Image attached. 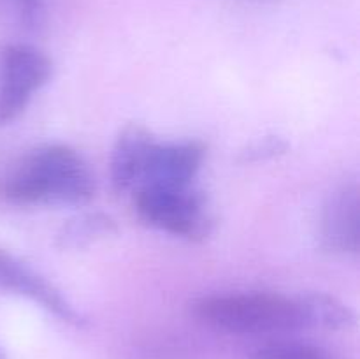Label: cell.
<instances>
[{"mask_svg": "<svg viewBox=\"0 0 360 359\" xmlns=\"http://www.w3.org/2000/svg\"><path fill=\"white\" fill-rule=\"evenodd\" d=\"M118 231L115 218L109 215L94 211V213H81L70 218L56 234V246L62 250L84 248L102 238L115 234Z\"/></svg>", "mask_w": 360, "mask_h": 359, "instance_id": "9", "label": "cell"}, {"mask_svg": "<svg viewBox=\"0 0 360 359\" xmlns=\"http://www.w3.org/2000/svg\"><path fill=\"white\" fill-rule=\"evenodd\" d=\"M53 76V62L44 51L30 44L0 48V127L23 115L35 92Z\"/></svg>", "mask_w": 360, "mask_h": 359, "instance_id": "4", "label": "cell"}, {"mask_svg": "<svg viewBox=\"0 0 360 359\" xmlns=\"http://www.w3.org/2000/svg\"><path fill=\"white\" fill-rule=\"evenodd\" d=\"M42 2L44 0H18V6H20L21 16L25 18V21H28L30 25L37 23L42 13Z\"/></svg>", "mask_w": 360, "mask_h": 359, "instance_id": "13", "label": "cell"}, {"mask_svg": "<svg viewBox=\"0 0 360 359\" xmlns=\"http://www.w3.org/2000/svg\"><path fill=\"white\" fill-rule=\"evenodd\" d=\"M359 187L355 183L340 187L330 194L322 215V243L338 253L359 252Z\"/></svg>", "mask_w": 360, "mask_h": 359, "instance_id": "7", "label": "cell"}, {"mask_svg": "<svg viewBox=\"0 0 360 359\" xmlns=\"http://www.w3.org/2000/svg\"><path fill=\"white\" fill-rule=\"evenodd\" d=\"M304 312L306 324L309 326L327 327V329H345L354 324V313L338 298L323 292L306 294L299 298Z\"/></svg>", "mask_w": 360, "mask_h": 359, "instance_id": "10", "label": "cell"}, {"mask_svg": "<svg viewBox=\"0 0 360 359\" xmlns=\"http://www.w3.org/2000/svg\"><path fill=\"white\" fill-rule=\"evenodd\" d=\"M253 359H334L322 347L299 341H276L259 348Z\"/></svg>", "mask_w": 360, "mask_h": 359, "instance_id": "11", "label": "cell"}, {"mask_svg": "<svg viewBox=\"0 0 360 359\" xmlns=\"http://www.w3.org/2000/svg\"><path fill=\"white\" fill-rule=\"evenodd\" d=\"M0 359H6V355H4L2 351H0Z\"/></svg>", "mask_w": 360, "mask_h": 359, "instance_id": "14", "label": "cell"}, {"mask_svg": "<svg viewBox=\"0 0 360 359\" xmlns=\"http://www.w3.org/2000/svg\"><path fill=\"white\" fill-rule=\"evenodd\" d=\"M193 315L214 329L234 334H271L308 327L297 299L273 292H229L195 299Z\"/></svg>", "mask_w": 360, "mask_h": 359, "instance_id": "2", "label": "cell"}, {"mask_svg": "<svg viewBox=\"0 0 360 359\" xmlns=\"http://www.w3.org/2000/svg\"><path fill=\"white\" fill-rule=\"evenodd\" d=\"M206 146L200 141L158 143L155 141L144 169L143 185L188 187L202 168Z\"/></svg>", "mask_w": 360, "mask_h": 359, "instance_id": "6", "label": "cell"}, {"mask_svg": "<svg viewBox=\"0 0 360 359\" xmlns=\"http://www.w3.org/2000/svg\"><path fill=\"white\" fill-rule=\"evenodd\" d=\"M287 148H288L287 141L281 139L280 136L260 137L259 141L252 143L245 151H243V160L246 162L267 160V158H274L278 157V155L285 153Z\"/></svg>", "mask_w": 360, "mask_h": 359, "instance_id": "12", "label": "cell"}, {"mask_svg": "<svg viewBox=\"0 0 360 359\" xmlns=\"http://www.w3.org/2000/svg\"><path fill=\"white\" fill-rule=\"evenodd\" d=\"M155 141L153 134L137 123L127 125L120 132L111 155V183L116 192L139 187Z\"/></svg>", "mask_w": 360, "mask_h": 359, "instance_id": "8", "label": "cell"}, {"mask_svg": "<svg viewBox=\"0 0 360 359\" xmlns=\"http://www.w3.org/2000/svg\"><path fill=\"white\" fill-rule=\"evenodd\" d=\"M0 294H16L32 299L70 326L83 327L86 324V319L51 282L4 248H0Z\"/></svg>", "mask_w": 360, "mask_h": 359, "instance_id": "5", "label": "cell"}, {"mask_svg": "<svg viewBox=\"0 0 360 359\" xmlns=\"http://www.w3.org/2000/svg\"><path fill=\"white\" fill-rule=\"evenodd\" d=\"M13 203L81 206L95 196V178L79 153L65 144H46L32 151L7 182Z\"/></svg>", "mask_w": 360, "mask_h": 359, "instance_id": "1", "label": "cell"}, {"mask_svg": "<svg viewBox=\"0 0 360 359\" xmlns=\"http://www.w3.org/2000/svg\"><path fill=\"white\" fill-rule=\"evenodd\" d=\"M134 206L146 225L190 241L206 239L213 231L206 197L192 185L137 187Z\"/></svg>", "mask_w": 360, "mask_h": 359, "instance_id": "3", "label": "cell"}]
</instances>
